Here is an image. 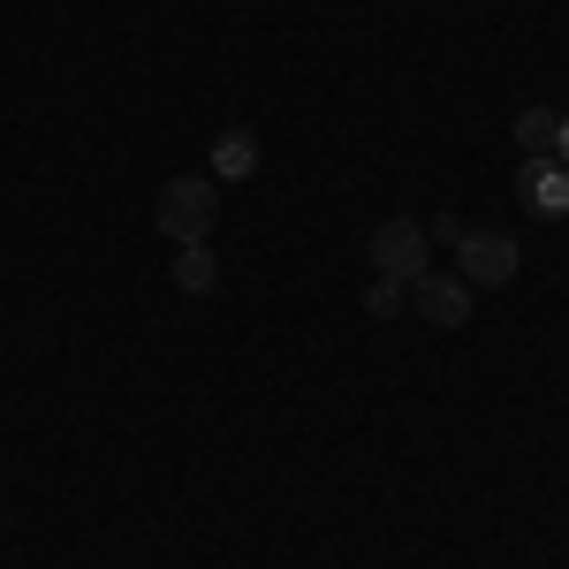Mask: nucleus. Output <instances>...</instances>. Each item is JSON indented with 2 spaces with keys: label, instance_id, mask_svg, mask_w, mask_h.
I'll use <instances>...</instances> for the list:
<instances>
[{
  "label": "nucleus",
  "instance_id": "1",
  "mask_svg": "<svg viewBox=\"0 0 569 569\" xmlns=\"http://www.w3.org/2000/svg\"><path fill=\"white\" fill-rule=\"evenodd\" d=\"M213 213H220V190L206 176H168L160 198H152V228H160L168 243H206Z\"/></svg>",
  "mask_w": 569,
  "mask_h": 569
},
{
  "label": "nucleus",
  "instance_id": "2",
  "mask_svg": "<svg viewBox=\"0 0 569 569\" xmlns=\"http://www.w3.org/2000/svg\"><path fill=\"white\" fill-rule=\"evenodd\" d=\"M426 243H433V236H426V220H380V228H372V236H365V259H372V273H388V281H418V273H426Z\"/></svg>",
  "mask_w": 569,
  "mask_h": 569
},
{
  "label": "nucleus",
  "instance_id": "3",
  "mask_svg": "<svg viewBox=\"0 0 569 569\" xmlns=\"http://www.w3.org/2000/svg\"><path fill=\"white\" fill-rule=\"evenodd\" d=\"M456 259H463V281H471V289H509L517 266H525V251H517L509 236H493V228H463Z\"/></svg>",
  "mask_w": 569,
  "mask_h": 569
},
{
  "label": "nucleus",
  "instance_id": "4",
  "mask_svg": "<svg viewBox=\"0 0 569 569\" xmlns=\"http://www.w3.org/2000/svg\"><path fill=\"white\" fill-rule=\"evenodd\" d=\"M410 289H418V319H426V327H463V319H471V281H463V273H433V266H426Z\"/></svg>",
  "mask_w": 569,
  "mask_h": 569
},
{
  "label": "nucleus",
  "instance_id": "5",
  "mask_svg": "<svg viewBox=\"0 0 569 569\" xmlns=\"http://www.w3.org/2000/svg\"><path fill=\"white\" fill-rule=\"evenodd\" d=\"M517 198H525V213L539 220H562L569 213V168L547 152V160H525V176H517Z\"/></svg>",
  "mask_w": 569,
  "mask_h": 569
},
{
  "label": "nucleus",
  "instance_id": "6",
  "mask_svg": "<svg viewBox=\"0 0 569 569\" xmlns=\"http://www.w3.org/2000/svg\"><path fill=\"white\" fill-rule=\"evenodd\" d=\"M213 176L220 182H251L259 176V137L251 130H220L213 137Z\"/></svg>",
  "mask_w": 569,
  "mask_h": 569
},
{
  "label": "nucleus",
  "instance_id": "7",
  "mask_svg": "<svg viewBox=\"0 0 569 569\" xmlns=\"http://www.w3.org/2000/svg\"><path fill=\"white\" fill-rule=\"evenodd\" d=\"M176 289L182 297H213L220 289V259L206 243H176Z\"/></svg>",
  "mask_w": 569,
  "mask_h": 569
},
{
  "label": "nucleus",
  "instance_id": "8",
  "mask_svg": "<svg viewBox=\"0 0 569 569\" xmlns=\"http://www.w3.org/2000/svg\"><path fill=\"white\" fill-rule=\"evenodd\" d=\"M555 130H562V114L525 107V114H517V144H525V160H547V152H555Z\"/></svg>",
  "mask_w": 569,
  "mask_h": 569
},
{
  "label": "nucleus",
  "instance_id": "9",
  "mask_svg": "<svg viewBox=\"0 0 569 569\" xmlns=\"http://www.w3.org/2000/svg\"><path fill=\"white\" fill-rule=\"evenodd\" d=\"M402 289H410V281H388V273H372V289H365V311H372V319H395V311H402Z\"/></svg>",
  "mask_w": 569,
  "mask_h": 569
},
{
  "label": "nucleus",
  "instance_id": "10",
  "mask_svg": "<svg viewBox=\"0 0 569 569\" xmlns=\"http://www.w3.org/2000/svg\"><path fill=\"white\" fill-rule=\"evenodd\" d=\"M463 228H471V220H456V213H440L433 228H426V236H433V243H463Z\"/></svg>",
  "mask_w": 569,
  "mask_h": 569
},
{
  "label": "nucleus",
  "instance_id": "11",
  "mask_svg": "<svg viewBox=\"0 0 569 569\" xmlns=\"http://www.w3.org/2000/svg\"><path fill=\"white\" fill-rule=\"evenodd\" d=\"M555 160H562V168H569V122H562V130H555Z\"/></svg>",
  "mask_w": 569,
  "mask_h": 569
}]
</instances>
